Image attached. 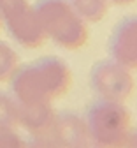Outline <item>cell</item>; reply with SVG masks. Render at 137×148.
<instances>
[{
	"instance_id": "cell-3",
	"label": "cell",
	"mask_w": 137,
	"mask_h": 148,
	"mask_svg": "<svg viewBox=\"0 0 137 148\" xmlns=\"http://www.w3.org/2000/svg\"><path fill=\"white\" fill-rule=\"evenodd\" d=\"M33 5L46 39L70 51L88 42V23L72 9L69 0H37Z\"/></svg>"
},
{
	"instance_id": "cell-1",
	"label": "cell",
	"mask_w": 137,
	"mask_h": 148,
	"mask_svg": "<svg viewBox=\"0 0 137 148\" xmlns=\"http://www.w3.org/2000/svg\"><path fill=\"white\" fill-rule=\"evenodd\" d=\"M9 83L19 104H53L70 90L72 71L62 58L49 55L19 67Z\"/></svg>"
},
{
	"instance_id": "cell-11",
	"label": "cell",
	"mask_w": 137,
	"mask_h": 148,
	"mask_svg": "<svg viewBox=\"0 0 137 148\" xmlns=\"http://www.w3.org/2000/svg\"><path fill=\"white\" fill-rule=\"evenodd\" d=\"M19 69V55L7 42L0 41V83H7Z\"/></svg>"
},
{
	"instance_id": "cell-7",
	"label": "cell",
	"mask_w": 137,
	"mask_h": 148,
	"mask_svg": "<svg viewBox=\"0 0 137 148\" xmlns=\"http://www.w3.org/2000/svg\"><path fill=\"white\" fill-rule=\"evenodd\" d=\"M109 58L134 71L137 67V18L125 16L116 25L107 41Z\"/></svg>"
},
{
	"instance_id": "cell-14",
	"label": "cell",
	"mask_w": 137,
	"mask_h": 148,
	"mask_svg": "<svg viewBox=\"0 0 137 148\" xmlns=\"http://www.w3.org/2000/svg\"><path fill=\"white\" fill-rule=\"evenodd\" d=\"M0 28H2V18H0Z\"/></svg>"
},
{
	"instance_id": "cell-10",
	"label": "cell",
	"mask_w": 137,
	"mask_h": 148,
	"mask_svg": "<svg viewBox=\"0 0 137 148\" xmlns=\"http://www.w3.org/2000/svg\"><path fill=\"white\" fill-rule=\"evenodd\" d=\"M19 106L12 94L0 92V129L5 131H16L19 127L18 123Z\"/></svg>"
},
{
	"instance_id": "cell-9",
	"label": "cell",
	"mask_w": 137,
	"mask_h": 148,
	"mask_svg": "<svg viewBox=\"0 0 137 148\" xmlns=\"http://www.w3.org/2000/svg\"><path fill=\"white\" fill-rule=\"evenodd\" d=\"M69 4L86 23L102 21L109 11V0H69Z\"/></svg>"
},
{
	"instance_id": "cell-5",
	"label": "cell",
	"mask_w": 137,
	"mask_h": 148,
	"mask_svg": "<svg viewBox=\"0 0 137 148\" xmlns=\"http://www.w3.org/2000/svg\"><path fill=\"white\" fill-rule=\"evenodd\" d=\"M33 146L42 148H81L90 145L85 116L62 111L55 113L49 123L39 134L32 136Z\"/></svg>"
},
{
	"instance_id": "cell-2",
	"label": "cell",
	"mask_w": 137,
	"mask_h": 148,
	"mask_svg": "<svg viewBox=\"0 0 137 148\" xmlns=\"http://www.w3.org/2000/svg\"><path fill=\"white\" fill-rule=\"evenodd\" d=\"M90 145L102 148L125 146L132 139V118L123 102L95 99L85 113Z\"/></svg>"
},
{
	"instance_id": "cell-12",
	"label": "cell",
	"mask_w": 137,
	"mask_h": 148,
	"mask_svg": "<svg viewBox=\"0 0 137 148\" xmlns=\"http://www.w3.org/2000/svg\"><path fill=\"white\" fill-rule=\"evenodd\" d=\"M25 143L16 131L0 129V148H21Z\"/></svg>"
},
{
	"instance_id": "cell-4",
	"label": "cell",
	"mask_w": 137,
	"mask_h": 148,
	"mask_svg": "<svg viewBox=\"0 0 137 148\" xmlns=\"http://www.w3.org/2000/svg\"><path fill=\"white\" fill-rule=\"evenodd\" d=\"M0 18L19 46L35 49L48 41L35 5L28 0H0Z\"/></svg>"
},
{
	"instance_id": "cell-13",
	"label": "cell",
	"mask_w": 137,
	"mask_h": 148,
	"mask_svg": "<svg viewBox=\"0 0 137 148\" xmlns=\"http://www.w3.org/2000/svg\"><path fill=\"white\" fill-rule=\"evenodd\" d=\"M135 0H109V4H114V5H128V4H134Z\"/></svg>"
},
{
	"instance_id": "cell-8",
	"label": "cell",
	"mask_w": 137,
	"mask_h": 148,
	"mask_svg": "<svg viewBox=\"0 0 137 148\" xmlns=\"http://www.w3.org/2000/svg\"><path fill=\"white\" fill-rule=\"evenodd\" d=\"M18 106H19L18 123L27 132H30V136L41 132L55 115L53 104H19L18 102Z\"/></svg>"
},
{
	"instance_id": "cell-6",
	"label": "cell",
	"mask_w": 137,
	"mask_h": 148,
	"mask_svg": "<svg viewBox=\"0 0 137 148\" xmlns=\"http://www.w3.org/2000/svg\"><path fill=\"white\" fill-rule=\"evenodd\" d=\"M90 88L97 99L125 102L135 88L132 71L112 58L99 60L90 71Z\"/></svg>"
}]
</instances>
